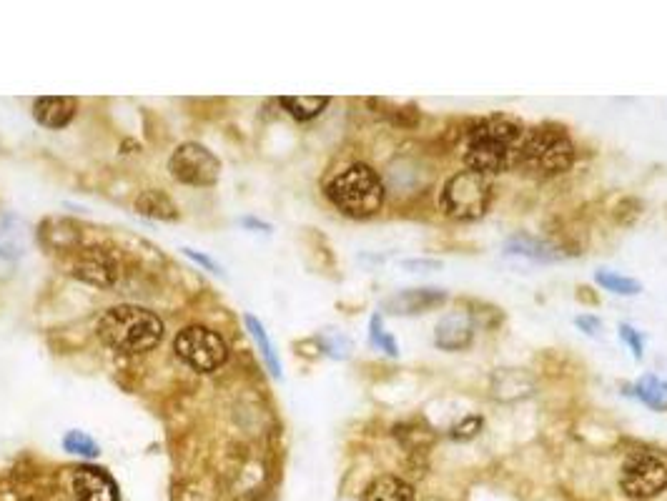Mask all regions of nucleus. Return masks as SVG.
<instances>
[{"instance_id":"obj_25","label":"nucleus","mask_w":667,"mask_h":501,"mask_svg":"<svg viewBox=\"0 0 667 501\" xmlns=\"http://www.w3.org/2000/svg\"><path fill=\"white\" fill-rule=\"evenodd\" d=\"M575 326L582 331V334L592 336V339H600L602 336V321L592 314H582L575 319Z\"/></svg>"},{"instance_id":"obj_23","label":"nucleus","mask_w":667,"mask_h":501,"mask_svg":"<svg viewBox=\"0 0 667 501\" xmlns=\"http://www.w3.org/2000/svg\"><path fill=\"white\" fill-rule=\"evenodd\" d=\"M617 331H620L622 344H625L627 349L632 351V356L640 361L642 351H645V334H642V331H637L635 326H630V324H620V326H617Z\"/></svg>"},{"instance_id":"obj_19","label":"nucleus","mask_w":667,"mask_h":501,"mask_svg":"<svg viewBox=\"0 0 667 501\" xmlns=\"http://www.w3.org/2000/svg\"><path fill=\"white\" fill-rule=\"evenodd\" d=\"M281 106L289 111V116H294L296 121H311V118L319 116L326 106H329V98L326 96H284L281 98Z\"/></svg>"},{"instance_id":"obj_1","label":"nucleus","mask_w":667,"mask_h":501,"mask_svg":"<svg viewBox=\"0 0 667 501\" xmlns=\"http://www.w3.org/2000/svg\"><path fill=\"white\" fill-rule=\"evenodd\" d=\"M522 138H525V128L512 118H482L467 133L464 166L487 178L507 171V168L517 166Z\"/></svg>"},{"instance_id":"obj_21","label":"nucleus","mask_w":667,"mask_h":501,"mask_svg":"<svg viewBox=\"0 0 667 501\" xmlns=\"http://www.w3.org/2000/svg\"><path fill=\"white\" fill-rule=\"evenodd\" d=\"M246 324H249V329H251V334H254V339L261 344V354H264L266 364L271 366V374L279 376L281 374V366H279V361H276L274 349H271V341H269V336H266L264 326H261L259 321L254 319V316H246Z\"/></svg>"},{"instance_id":"obj_2","label":"nucleus","mask_w":667,"mask_h":501,"mask_svg":"<svg viewBox=\"0 0 667 501\" xmlns=\"http://www.w3.org/2000/svg\"><path fill=\"white\" fill-rule=\"evenodd\" d=\"M98 339L118 354H143L151 351L163 336V321L141 306H113L96 326Z\"/></svg>"},{"instance_id":"obj_18","label":"nucleus","mask_w":667,"mask_h":501,"mask_svg":"<svg viewBox=\"0 0 667 501\" xmlns=\"http://www.w3.org/2000/svg\"><path fill=\"white\" fill-rule=\"evenodd\" d=\"M595 284L600 286V289L610 291V294L615 296H640L642 294V284L637 279H632V276H625V274H617V271H610V269H600L595 271Z\"/></svg>"},{"instance_id":"obj_24","label":"nucleus","mask_w":667,"mask_h":501,"mask_svg":"<svg viewBox=\"0 0 667 501\" xmlns=\"http://www.w3.org/2000/svg\"><path fill=\"white\" fill-rule=\"evenodd\" d=\"M482 426H484L482 416H467V419H462L457 426H454L449 436H452L454 441H469L482 431Z\"/></svg>"},{"instance_id":"obj_15","label":"nucleus","mask_w":667,"mask_h":501,"mask_svg":"<svg viewBox=\"0 0 667 501\" xmlns=\"http://www.w3.org/2000/svg\"><path fill=\"white\" fill-rule=\"evenodd\" d=\"M136 211L141 216L156 218V221H176L179 218V206L171 201V196L156 191V188H148L136 198Z\"/></svg>"},{"instance_id":"obj_12","label":"nucleus","mask_w":667,"mask_h":501,"mask_svg":"<svg viewBox=\"0 0 667 501\" xmlns=\"http://www.w3.org/2000/svg\"><path fill=\"white\" fill-rule=\"evenodd\" d=\"M447 291L442 289H409L399 291L397 296L389 299V314L397 316H417L424 311L439 309L442 304H447Z\"/></svg>"},{"instance_id":"obj_17","label":"nucleus","mask_w":667,"mask_h":501,"mask_svg":"<svg viewBox=\"0 0 667 501\" xmlns=\"http://www.w3.org/2000/svg\"><path fill=\"white\" fill-rule=\"evenodd\" d=\"M364 501H414V489L397 476H382L369 486Z\"/></svg>"},{"instance_id":"obj_14","label":"nucleus","mask_w":667,"mask_h":501,"mask_svg":"<svg viewBox=\"0 0 667 501\" xmlns=\"http://www.w3.org/2000/svg\"><path fill=\"white\" fill-rule=\"evenodd\" d=\"M625 394L640 399L647 409L657 411V414L667 411V381L660 379L657 374H642L635 381V386H630V391H625Z\"/></svg>"},{"instance_id":"obj_10","label":"nucleus","mask_w":667,"mask_h":501,"mask_svg":"<svg viewBox=\"0 0 667 501\" xmlns=\"http://www.w3.org/2000/svg\"><path fill=\"white\" fill-rule=\"evenodd\" d=\"M78 501H118L116 481L98 466H81L73 476Z\"/></svg>"},{"instance_id":"obj_6","label":"nucleus","mask_w":667,"mask_h":501,"mask_svg":"<svg viewBox=\"0 0 667 501\" xmlns=\"http://www.w3.org/2000/svg\"><path fill=\"white\" fill-rule=\"evenodd\" d=\"M174 351L186 366L201 374H211V371L221 369L229 359V346L221 339L216 331L206 329V326H186L179 331L174 341Z\"/></svg>"},{"instance_id":"obj_5","label":"nucleus","mask_w":667,"mask_h":501,"mask_svg":"<svg viewBox=\"0 0 667 501\" xmlns=\"http://www.w3.org/2000/svg\"><path fill=\"white\" fill-rule=\"evenodd\" d=\"M492 201V183L487 176L474 171H459L444 183L439 206L454 221H477L487 213Z\"/></svg>"},{"instance_id":"obj_22","label":"nucleus","mask_w":667,"mask_h":501,"mask_svg":"<svg viewBox=\"0 0 667 501\" xmlns=\"http://www.w3.org/2000/svg\"><path fill=\"white\" fill-rule=\"evenodd\" d=\"M63 446H66V451H71V454H83V456L98 454L96 441H93L88 434H83V431H68L66 439H63Z\"/></svg>"},{"instance_id":"obj_7","label":"nucleus","mask_w":667,"mask_h":501,"mask_svg":"<svg viewBox=\"0 0 667 501\" xmlns=\"http://www.w3.org/2000/svg\"><path fill=\"white\" fill-rule=\"evenodd\" d=\"M169 171L186 186H214L221 176V161L201 143H181L169 158Z\"/></svg>"},{"instance_id":"obj_16","label":"nucleus","mask_w":667,"mask_h":501,"mask_svg":"<svg viewBox=\"0 0 667 501\" xmlns=\"http://www.w3.org/2000/svg\"><path fill=\"white\" fill-rule=\"evenodd\" d=\"M78 279L88 281L93 286H111L116 281V266L111 259L101 254H88L81 264L76 266Z\"/></svg>"},{"instance_id":"obj_13","label":"nucleus","mask_w":667,"mask_h":501,"mask_svg":"<svg viewBox=\"0 0 667 501\" xmlns=\"http://www.w3.org/2000/svg\"><path fill=\"white\" fill-rule=\"evenodd\" d=\"M33 116H36V121L41 123L43 128L58 131V128H66L68 123L73 121V116H76V101L66 96L38 98L36 106H33Z\"/></svg>"},{"instance_id":"obj_4","label":"nucleus","mask_w":667,"mask_h":501,"mask_svg":"<svg viewBox=\"0 0 667 501\" xmlns=\"http://www.w3.org/2000/svg\"><path fill=\"white\" fill-rule=\"evenodd\" d=\"M517 163L540 176H560L575 163V146L562 128L540 126L525 131Z\"/></svg>"},{"instance_id":"obj_26","label":"nucleus","mask_w":667,"mask_h":501,"mask_svg":"<svg viewBox=\"0 0 667 501\" xmlns=\"http://www.w3.org/2000/svg\"><path fill=\"white\" fill-rule=\"evenodd\" d=\"M404 269H419V274H422V271H439L442 269V261H407V264H404Z\"/></svg>"},{"instance_id":"obj_9","label":"nucleus","mask_w":667,"mask_h":501,"mask_svg":"<svg viewBox=\"0 0 667 501\" xmlns=\"http://www.w3.org/2000/svg\"><path fill=\"white\" fill-rule=\"evenodd\" d=\"M474 341V321L467 311H452L434 329V344L442 351H464Z\"/></svg>"},{"instance_id":"obj_11","label":"nucleus","mask_w":667,"mask_h":501,"mask_svg":"<svg viewBox=\"0 0 667 501\" xmlns=\"http://www.w3.org/2000/svg\"><path fill=\"white\" fill-rule=\"evenodd\" d=\"M505 254L517 256V259L535 261V264H557V261L567 259V251L557 248L555 243L542 241V238L525 236V233H517L510 241H505Z\"/></svg>"},{"instance_id":"obj_3","label":"nucleus","mask_w":667,"mask_h":501,"mask_svg":"<svg viewBox=\"0 0 667 501\" xmlns=\"http://www.w3.org/2000/svg\"><path fill=\"white\" fill-rule=\"evenodd\" d=\"M326 196L342 213L352 218H369L382 208L384 183L367 163H354L347 171L331 178Z\"/></svg>"},{"instance_id":"obj_27","label":"nucleus","mask_w":667,"mask_h":501,"mask_svg":"<svg viewBox=\"0 0 667 501\" xmlns=\"http://www.w3.org/2000/svg\"><path fill=\"white\" fill-rule=\"evenodd\" d=\"M28 501H38V499H28Z\"/></svg>"},{"instance_id":"obj_8","label":"nucleus","mask_w":667,"mask_h":501,"mask_svg":"<svg viewBox=\"0 0 667 501\" xmlns=\"http://www.w3.org/2000/svg\"><path fill=\"white\" fill-rule=\"evenodd\" d=\"M667 486V466L657 456L640 451L622 464L620 489L630 499H652Z\"/></svg>"},{"instance_id":"obj_20","label":"nucleus","mask_w":667,"mask_h":501,"mask_svg":"<svg viewBox=\"0 0 667 501\" xmlns=\"http://www.w3.org/2000/svg\"><path fill=\"white\" fill-rule=\"evenodd\" d=\"M369 341H372L374 349L384 351V354L394 356V359H397V356H399L397 341H394V336L389 334L387 329H384L382 316H379V314L372 316V326H369Z\"/></svg>"}]
</instances>
